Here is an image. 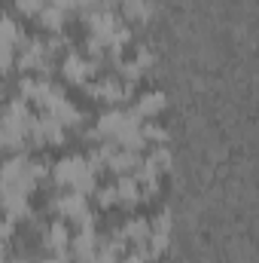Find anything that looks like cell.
<instances>
[{
    "instance_id": "cell-1",
    "label": "cell",
    "mask_w": 259,
    "mask_h": 263,
    "mask_svg": "<svg viewBox=\"0 0 259 263\" xmlns=\"http://www.w3.org/2000/svg\"><path fill=\"white\" fill-rule=\"evenodd\" d=\"M0 184H3V190H18V193L31 196V190L37 187L31 156L28 153H12L9 159H3L0 162Z\"/></svg>"
},
{
    "instance_id": "cell-2",
    "label": "cell",
    "mask_w": 259,
    "mask_h": 263,
    "mask_svg": "<svg viewBox=\"0 0 259 263\" xmlns=\"http://www.w3.org/2000/svg\"><path fill=\"white\" fill-rule=\"evenodd\" d=\"M82 89H85V95H92L95 101H104V104L116 107V104L128 101L134 86L122 83V80H119V77H113V73H107V77H95V80H89Z\"/></svg>"
},
{
    "instance_id": "cell-3",
    "label": "cell",
    "mask_w": 259,
    "mask_h": 263,
    "mask_svg": "<svg viewBox=\"0 0 259 263\" xmlns=\"http://www.w3.org/2000/svg\"><path fill=\"white\" fill-rule=\"evenodd\" d=\"M58 67H61V77H64L67 83H73V86H85V83L95 80L98 70H101L92 59H82V55H76V52L61 55V65Z\"/></svg>"
},
{
    "instance_id": "cell-4",
    "label": "cell",
    "mask_w": 259,
    "mask_h": 263,
    "mask_svg": "<svg viewBox=\"0 0 259 263\" xmlns=\"http://www.w3.org/2000/svg\"><path fill=\"white\" fill-rule=\"evenodd\" d=\"M40 245L46 254H61V251H70V223L64 220H52L49 227H43V236H40Z\"/></svg>"
},
{
    "instance_id": "cell-5",
    "label": "cell",
    "mask_w": 259,
    "mask_h": 263,
    "mask_svg": "<svg viewBox=\"0 0 259 263\" xmlns=\"http://www.w3.org/2000/svg\"><path fill=\"white\" fill-rule=\"evenodd\" d=\"M49 208L58 214V220H64V223H73L85 208H89V199L79 196V193H73V190H67V193H61V196H55L52 202H49Z\"/></svg>"
},
{
    "instance_id": "cell-6",
    "label": "cell",
    "mask_w": 259,
    "mask_h": 263,
    "mask_svg": "<svg viewBox=\"0 0 259 263\" xmlns=\"http://www.w3.org/2000/svg\"><path fill=\"white\" fill-rule=\"evenodd\" d=\"M131 120L128 110H119V107H110L98 117L95 132H98V141H116V135L125 129V123Z\"/></svg>"
},
{
    "instance_id": "cell-7",
    "label": "cell",
    "mask_w": 259,
    "mask_h": 263,
    "mask_svg": "<svg viewBox=\"0 0 259 263\" xmlns=\"http://www.w3.org/2000/svg\"><path fill=\"white\" fill-rule=\"evenodd\" d=\"M165 104H168V98H165L159 89H153V92H143V95L131 104L128 114L134 120H140V123H143V120H156V117L165 110Z\"/></svg>"
},
{
    "instance_id": "cell-8",
    "label": "cell",
    "mask_w": 259,
    "mask_h": 263,
    "mask_svg": "<svg viewBox=\"0 0 259 263\" xmlns=\"http://www.w3.org/2000/svg\"><path fill=\"white\" fill-rule=\"evenodd\" d=\"M85 168V156H64V159H58V162H52V168H49V175H52V181L58 184V187H64L70 190V184L76 181V175Z\"/></svg>"
},
{
    "instance_id": "cell-9",
    "label": "cell",
    "mask_w": 259,
    "mask_h": 263,
    "mask_svg": "<svg viewBox=\"0 0 259 263\" xmlns=\"http://www.w3.org/2000/svg\"><path fill=\"white\" fill-rule=\"evenodd\" d=\"M0 208L6 214V220H12V223L34 214L31 205H28V193H18V190H3L0 193Z\"/></svg>"
},
{
    "instance_id": "cell-10",
    "label": "cell",
    "mask_w": 259,
    "mask_h": 263,
    "mask_svg": "<svg viewBox=\"0 0 259 263\" xmlns=\"http://www.w3.org/2000/svg\"><path fill=\"white\" fill-rule=\"evenodd\" d=\"M116 205H122V208H134L140 199H143V193H140V187L134 184V178L131 175H116Z\"/></svg>"
},
{
    "instance_id": "cell-11",
    "label": "cell",
    "mask_w": 259,
    "mask_h": 263,
    "mask_svg": "<svg viewBox=\"0 0 259 263\" xmlns=\"http://www.w3.org/2000/svg\"><path fill=\"white\" fill-rule=\"evenodd\" d=\"M140 153H131V150H122V147H116L110 156H107V168L113 172V175H131L137 165H140Z\"/></svg>"
},
{
    "instance_id": "cell-12",
    "label": "cell",
    "mask_w": 259,
    "mask_h": 263,
    "mask_svg": "<svg viewBox=\"0 0 259 263\" xmlns=\"http://www.w3.org/2000/svg\"><path fill=\"white\" fill-rule=\"evenodd\" d=\"M25 43V31L15 25V18H9L6 12H0V49H18Z\"/></svg>"
},
{
    "instance_id": "cell-13",
    "label": "cell",
    "mask_w": 259,
    "mask_h": 263,
    "mask_svg": "<svg viewBox=\"0 0 259 263\" xmlns=\"http://www.w3.org/2000/svg\"><path fill=\"white\" fill-rule=\"evenodd\" d=\"M119 236H122L128 245H143L146 236H149V220H146V217H128V220L119 227Z\"/></svg>"
},
{
    "instance_id": "cell-14",
    "label": "cell",
    "mask_w": 259,
    "mask_h": 263,
    "mask_svg": "<svg viewBox=\"0 0 259 263\" xmlns=\"http://www.w3.org/2000/svg\"><path fill=\"white\" fill-rule=\"evenodd\" d=\"M143 162H146L153 172H159V175L171 172V147H168V144H149Z\"/></svg>"
},
{
    "instance_id": "cell-15",
    "label": "cell",
    "mask_w": 259,
    "mask_h": 263,
    "mask_svg": "<svg viewBox=\"0 0 259 263\" xmlns=\"http://www.w3.org/2000/svg\"><path fill=\"white\" fill-rule=\"evenodd\" d=\"M64 22H67V15L58 9V6H43L40 12H37V25L43 28V31H49V34H58V31H64Z\"/></svg>"
},
{
    "instance_id": "cell-16",
    "label": "cell",
    "mask_w": 259,
    "mask_h": 263,
    "mask_svg": "<svg viewBox=\"0 0 259 263\" xmlns=\"http://www.w3.org/2000/svg\"><path fill=\"white\" fill-rule=\"evenodd\" d=\"M140 135L146 138V144H168V129L159 126L156 120H143L140 123Z\"/></svg>"
},
{
    "instance_id": "cell-17",
    "label": "cell",
    "mask_w": 259,
    "mask_h": 263,
    "mask_svg": "<svg viewBox=\"0 0 259 263\" xmlns=\"http://www.w3.org/2000/svg\"><path fill=\"white\" fill-rule=\"evenodd\" d=\"M92 196L98 202V208H110V205H116V187H113V184H104V187L98 184Z\"/></svg>"
},
{
    "instance_id": "cell-18",
    "label": "cell",
    "mask_w": 259,
    "mask_h": 263,
    "mask_svg": "<svg viewBox=\"0 0 259 263\" xmlns=\"http://www.w3.org/2000/svg\"><path fill=\"white\" fill-rule=\"evenodd\" d=\"M46 6V0H15V12L18 15H34L37 18V12Z\"/></svg>"
},
{
    "instance_id": "cell-19",
    "label": "cell",
    "mask_w": 259,
    "mask_h": 263,
    "mask_svg": "<svg viewBox=\"0 0 259 263\" xmlns=\"http://www.w3.org/2000/svg\"><path fill=\"white\" fill-rule=\"evenodd\" d=\"M131 59H134V62H137V67H140V70H143V73H146V70H149V67H153V52H149V46H137V49H134V55H131Z\"/></svg>"
},
{
    "instance_id": "cell-20",
    "label": "cell",
    "mask_w": 259,
    "mask_h": 263,
    "mask_svg": "<svg viewBox=\"0 0 259 263\" xmlns=\"http://www.w3.org/2000/svg\"><path fill=\"white\" fill-rule=\"evenodd\" d=\"M34 263H61V260H55V257L49 254V257H37V260H34Z\"/></svg>"
}]
</instances>
